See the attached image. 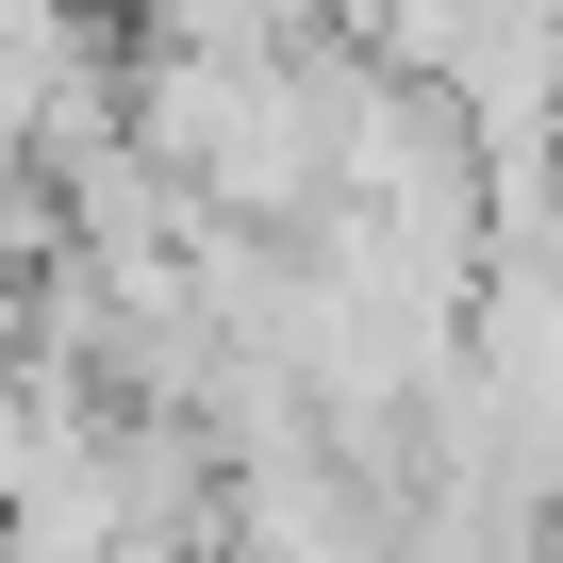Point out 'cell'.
Here are the masks:
<instances>
[{
    "label": "cell",
    "mask_w": 563,
    "mask_h": 563,
    "mask_svg": "<svg viewBox=\"0 0 563 563\" xmlns=\"http://www.w3.org/2000/svg\"><path fill=\"white\" fill-rule=\"evenodd\" d=\"M547 563H563V514H547Z\"/></svg>",
    "instance_id": "1"
}]
</instances>
